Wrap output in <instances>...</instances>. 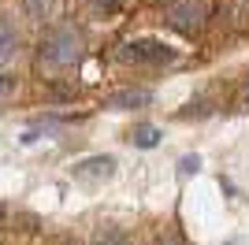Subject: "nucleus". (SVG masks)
<instances>
[{"label":"nucleus","instance_id":"f257e3e1","mask_svg":"<svg viewBox=\"0 0 249 245\" xmlns=\"http://www.w3.org/2000/svg\"><path fill=\"white\" fill-rule=\"evenodd\" d=\"M82 60V37L74 26L60 22V26H49L41 37V63L49 67H71V63Z\"/></svg>","mask_w":249,"mask_h":245},{"label":"nucleus","instance_id":"f03ea898","mask_svg":"<svg viewBox=\"0 0 249 245\" xmlns=\"http://www.w3.org/2000/svg\"><path fill=\"white\" fill-rule=\"evenodd\" d=\"M119 60L123 63H171L175 49L164 45V41H156V37H134L119 49Z\"/></svg>","mask_w":249,"mask_h":245},{"label":"nucleus","instance_id":"7ed1b4c3","mask_svg":"<svg viewBox=\"0 0 249 245\" xmlns=\"http://www.w3.org/2000/svg\"><path fill=\"white\" fill-rule=\"evenodd\" d=\"M205 22H208V4H205V0H182V4H175V8L167 11V26L178 30L182 37L201 34Z\"/></svg>","mask_w":249,"mask_h":245},{"label":"nucleus","instance_id":"20e7f679","mask_svg":"<svg viewBox=\"0 0 249 245\" xmlns=\"http://www.w3.org/2000/svg\"><path fill=\"white\" fill-rule=\"evenodd\" d=\"M112 171H115L112 156H89V160L74 163L71 175L78 178V182H104V178H112Z\"/></svg>","mask_w":249,"mask_h":245},{"label":"nucleus","instance_id":"39448f33","mask_svg":"<svg viewBox=\"0 0 249 245\" xmlns=\"http://www.w3.org/2000/svg\"><path fill=\"white\" fill-rule=\"evenodd\" d=\"M153 101V93L149 89H115L108 93V108H145V104Z\"/></svg>","mask_w":249,"mask_h":245},{"label":"nucleus","instance_id":"423d86ee","mask_svg":"<svg viewBox=\"0 0 249 245\" xmlns=\"http://www.w3.org/2000/svg\"><path fill=\"white\" fill-rule=\"evenodd\" d=\"M15 49H19V34L8 19H0V63H8L15 56Z\"/></svg>","mask_w":249,"mask_h":245},{"label":"nucleus","instance_id":"0eeeda50","mask_svg":"<svg viewBox=\"0 0 249 245\" xmlns=\"http://www.w3.org/2000/svg\"><path fill=\"white\" fill-rule=\"evenodd\" d=\"M93 245H130V238H126V230H119V227L104 223L101 230L93 234Z\"/></svg>","mask_w":249,"mask_h":245},{"label":"nucleus","instance_id":"6e6552de","mask_svg":"<svg viewBox=\"0 0 249 245\" xmlns=\"http://www.w3.org/2000/svg\"><path fill=\"white\" fill-rule=\"evenodd\" d=\"M130 141H134L138 149H153V145H160V130H156V126H149V122H142V126H134V130H130Z\"/></svg>","mask_w":249,"mask_h":245},{"label":"nucleus","instance_id":"1a4fd4ad","mask_svg":"<svg viewBox=\"0 0 249 245\" xmlns=\"http://www.w3.org/2000/svg\"><path fill=\"white\" fill-rule=\"evenodd\" d=\"M49 4L52 0H22V8H26L30 19H45V15H49Z\"/></svg>","mask_w":249,"mask_h":245},{"label":"nucleus","instance_id":"9d476101","mask_svg":"<svg viewBox=\"0 0 249 245\" xmlns=\"http://www.w3.org/2000/svg\"><path fill=\"white\" fill-rule=\"evenodd\" d=\"M15 93V74H0V101Z\"/></svg>","mask_w":249,"mask_h":245},{"label":"nucleus","instance_id":"9b49d317","mask_svg":"<svg viewBox=\"0 0 249 245\" xmlns=\"http://www.w3.org/2000/svg\"><path fill=\"white\" fill-rule=\"evenodd\" d=\"M119 4H123V0H93V8H97V11H115Z\"/></svg>","mask_w":249,"mask_h":245},{"label":"nucleus","instance_id":"f8f14e48","mask_svg":"<svg viewBox=\"0 0 249 245\" xmlns=\"http://www.w3.org/2000/svg\"><path fill=\"white\" fill-rule=\"evenodd\" d=\"M197 167H201V160H197V156H182V175L197 171Z\"/></svg>","mask_w":249,"mask_h":245},{"label":"nucleus","instance_id":"ddd939ff","mask_svg":"<svg viewBox=\"0 0 249 245\" xmlns=\"http://www.w3.org/2000/svg\"><path fill=\"white\" fill-rule=\"evenodd\" d=\"M153 4H167V0H153Z\"/></svg>","mask_w":249,"mask_h":245},{"label":"nucleus","instance_id":"4468645a","mask_svg":"<svg viewBox=\"0 0 249 245\" xmlns=\"http://www.w3.org/2000/svg\"><path fill=\"white\" fill-rule=\"evenodd\" d=\"M167 245H178V242H167Z\"/></svg>","mask_w":249,"mask_h":245}]
</instances>
